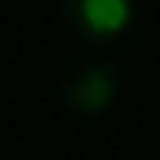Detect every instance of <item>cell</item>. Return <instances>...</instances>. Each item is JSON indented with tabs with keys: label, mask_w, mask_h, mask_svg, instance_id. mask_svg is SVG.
I'll list each match as a JSON object with an SVG mask.
<instances>
[{
	"label": "cell",
	"mask_w": 160,
	"mask_h": 160,
	"mask_svg": "<svg viewBox=\"0 0 160 160\" xmlns=\"http://www.w3.org/2000/svg\"><path fill=\"white\" fill-rule=\"evenodd\" d=\"M120 69L109 58H84L58 77V98L77 117H98L120 95Z\"/></svg>",
	"instance_id": "6da1fadb"
},
{
	"label": "cell",
	"mask_w": 160,
	"mask_h": 160,
	"mask_svg": "<svg viewBox=\"0 0 160 160\" xmlns=\"http://www.w3.org/2000/svg\"><path fill=\"white\" fill-rule=\"evenodd\" d=\"M135 15V0H62V22L88 44H109L124 37Z\"/></svg>",
	"instance_id": "7a4b0ae2"
}]
</instances>
